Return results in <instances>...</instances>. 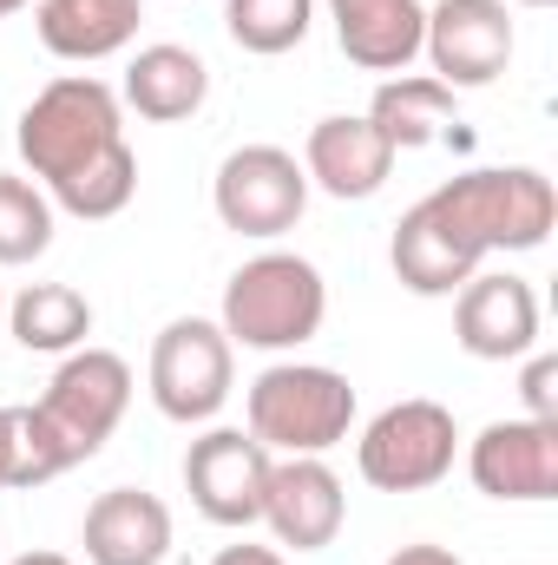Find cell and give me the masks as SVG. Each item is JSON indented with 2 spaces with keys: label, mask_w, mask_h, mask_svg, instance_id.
<instances>
[{
  "label": "cell",
  "mask_w": 558,
  "mask_h": 565,
  "mask_svg": "<svg viewBox=\"0 0 558 565\" xmlns=\"http://www.w3.org/2000/svg\"><path fill=\"white\" fill-rule=\"evenodd\" d=\"M7 329L26 355H73L93 335V302L73 282H26L7 302Z\"/></svg>",
  "instance_id": "d6986e66"
},
{
  "label": "cell",
  "mask_w": 558,
  "mask_h": 565,
  "mask_svg": "<svg viewBox=\"0 0 558 565\" xmlns=\"http://www.w3.org/2000/svg\"><path fill=\"white\" fill-rule=\"evenodd\" d=\"M13 454H20V415L0 408V487L13 480Z\"/></svg>",
  "instance_id": "4316f807"
},
{
  "label": "cell",
  "mask_w": 558,
  "mask_h": 565,
  "mask_svg": "<svg viewBox=\"0 0 558 565\" xmlns=\"http://www.w3.org/2000/svg\"><path fill=\"white\" fill-rule=\"evenodd\" d=\"M211 565H289V559H282L277 546H250V540H244V546H224Z\"/></svg>",
  "instance_id": "484cf974"
},
{
  "label": "cell",
  "mask_w": 558,
  "mask_h": 565,
  "mask_svg": "<svg viewBox=\"0 0 558 565\" xmlns=\"http://www.w3.org/2000/svg\"><path fill=\"white\" fill-rule=\"evenodd\" d=\"M46 198H53V211H66V217L106 224V217H119V211L139 198V151H132V145H112L106 158H93V164H79L73 178L46 184Z\"/></svg>",
  "instance_id": "44dd1931"
},
{
  "label": "cell",
  "mask_w": 558,
  "mask_h": 565,
  "mask_svg": "<svg viewBox=\"0 0 558 565\" xmlns=\"http://www.w3.org/2000/svg\"><path fill=\"white\" fill-rule=\"evenodd\" d=\"M466 473L486 500H513V507H539L558 500V422H486L466 447Z\"/></svg>",
  "instance_id": "8fae6325"
},
{
  "label": "cell",
  "mask_w": 558,
  "mask_h": 565,
  "mask_svg": "<svg viewBox=\"0 0 558 565\" xmlns=\"http://www.w3.org/2000/svg\"><path fill=\"white\" fill-rule=\"evenodd\" d=\"M224 26L244 53L257 60H277L289 46L309 40L315 26V0H224Z\"/></svg>",
  "instance_id": "603a6c76"
},
{
  "label": "cell",
  "mask_w": 558,
  "mask_h": 565,
  "mask_svg": "<svg viewBox=\"0 0 558 565\" xmlns=\"http://www.w3.org/2000/svg\"><path fill=\"white\" fill-rule=\"evenodd\" d=\"M211 204L224 217V231L237 237H282L302 224L309 211V178H302V158L282 151V145H237L217 178H211Z\"/></svg>",
  "instance_id": "ba28073f"
},
{
  "label": "cell",
  "mask_w": 558,
  "mask_h": 565,
  "mask_svg": "<svg viewBox=\"0 0 558 565\" xmlns=\"http://www.w3.org/2000/svg\"><path fill=\"white\" fill-rule=\"evenodd\" d=\"M388 565H466V559H460V553H447V546H427V540H415V546L388 553Z\"/></svg>",
  "instance_id": "d4e9b609"
},
{
  "label": "cell",
  "mask_w": 558,
  "mask_h": 565,
  "mask_svg": "<svg viewBox=\"0 0 558 565\" xmlns=\"http://www.w3.org/2000/svg\"><path fill=\"white\" fill-rule=\"evenodd\" d=\"M46 250H53V198L33 178L0 171V264L20 270Z\"/></svg>",
  "instance_id": "7402d4cb"
},
{
  "label": "cell",
  "mask_w": 558,
  "mask_h": 565,
  "mask_svg": "<svg viewBox=\"0 0 558 565\" xmlns=\"http://www.w3.org/2000/svg\"><path fill=\"white\" fill-rule=\"evenodd\" d=\"M204 99H211V66L191 46H171V40L139 46L132 66H126V86H119V106H132L151 126H178V119L204 113Z\"/></svg>",
  "instance_id": "ac0fdd59"
},
{
  "label": "cell",
  "mask_w": 558,
  "mask_h": 565,
  "mask_svg": "<svg viewBox=\"0 0 558 565\" xmlns=\"http://www.w3.org/2000/svg\"><path fill=\"white\" fill-rule=\"evenodd\" d=\"M13 565H73V559H66V553H20Z\"/></svg>",
  "instance_id": "83f0119b"
},
{
  "label": "cell",
  "mask_w": 558,
  "mask_h": 565,
  "mask_svg": "<svg viewBox=\"0 0 558 565\" xmlns=\"http://www.w3.org/2000/svg\"><path fill=\"white\" fill-rule=\"evenodd\" d=\"M453 342L473 362H519L539 342V296L513 270H473L453 289Z\"/></svg>",
  "instance_id": "7c38bea8"
},
{
  "label": "cell",
  "mask_w": 558,
  "mask_h": 565,
  "mask_svg": "<svg viewBox=\"0 0 558 565\" xmlns=\"http://www.w3.org/2000/svg\"><path fill=\"white\" fill-rule=\"evenodd\" d=\"M322 316H329V282L309 257L296 250H264L250 257L237 277L224 282V316L217 329L230 335V349H302L322 335Z\"/></svg>",
  "instance_id": "3957f363"
},
{
  "label": "cell",
  "mask_w": 558,
  "mask_h": 565,
  "mask_svg": "<svg viewBox=\"0 0 558 565\" xmlns=\"http://www.w3.org/2000/svg\"><path fill=\"white\" fill-rule=\"evenodd\" d=\"M144 382H151V402H158L164 422H178V427L211 422V415L230 402L237 349H230V335H224L217 322H204V316H178V322L158 329Z\"/></svg>",
  "instance_id": "52a82bcc"
},
{
  "label": "cell",
  "mask_w": 558,
  "mask_h": 565,
  "mask_svg": "<svg viewBox=\"0 0 558 565\" xmlns=\"http://www.w3.org/2000/svg\"><path fill=\"white\" fill-rule=\"evenodd\" d=\"M420 53L447 93L493 86L513 66V13L506 0H433L420 20Z\"/></svg>",
  "instance_id": "30bf717a"
},
{
  "label": "cell",
  "mask_w": 558,
  "mask_h": 565,
  "mask_svg": "<svg viewBox=\"0 0 558 565\" xmlns=\"http://www.w3.org/2000/svg\"><path fill=\"white\" fill-rule=\"evenodd\" d=\"M519 7H552V0H519Z\"/></svg>",
  "instance_id": "f546056e"
},
{
  "label": "cell",
  "mask_w": 558,
  "mask_h": 565,
  "mask_svg": "<svg viewBox=\"0 0 558 565\" xmlns=\"http://www.w3.org/2000/svg\"><path fill=\"white\" fill-rule=\"evenodd\" d=\"M395 158L401 151L368 126V113H335V119H315L309 126V139H302V178L315 191L355 204V198H375L388 184Z\"/></svg>",
  "instance_id": "5bb4252c"
},
{
  "label": "cell",
  "mask_w": 558,
  "mask_h": 565,
  "mask_svg": "<svg viewBox=\"0 0 558 565\" xmlns=\"http://www.w3.org/2000/svg\"><path fill=\"white\" fill-rule=\"evenodd\" d=\"M139 20H144V0H33L40 46L53 60H73V66L126 53L139 40Z\"/></svg>",
  "instance_id": "e0dca14e"
},
{
  "label": "cell",
  "mask_w": 558,
  "mask_h": 565,
  "mask_svg": "<svg viewBox=\"0 0 558 565\" xmlns=\"http://www.w3.org/2000/svg\"><path fill=\"white\" fill-rule=\"evenodd\" d=\"M348 520V493L335 480V467L322 454H282L270 460V487H264V526L277 533L289 553H322L335 546Z\"/></svg>",
  "instance_id": "4fadbf2b"
},
{
  "label": "cell",
  "mask_w": 558,
  "mask_h": 565,
  "mask_svg": "<svg viewBox=\"0 0 558 565\" xmlns=\"http://www.w3.org/2000/svg\"><path fill=\"white\" fill-rule=\"evenodd\" d=\"M132 408V362L112 355V349H73L46 395L33 408H13L20 415V454H13V480L7 487H46L60 473H73L79 460H93L112 427L126 422Z\"/></svg>",
  "instance_id": "6da1fadb"
},
{
  "label": "cell",
  "mask_w": 558,
  "mask_h": 565,
  "mask_svg": "<svg viewBox=\"0 0 558 565\" xmlns=\"http://www.w3.org/2000/svg\"><path fill=\"white\" fill-rule=\"evenodd\" d=\"M519 402L533 422H558V355H533L519 375Z\"/></svg>",
  "instance_id": "cb8c5ba5"
},
{
  "label": "cell",
  "mask_w": 558,
  "mask_h": 565,
  "mask_svg": "<svg viewBox=\"0 0 558 565\" xmlns=\"http://www.w3.org/2000/svg\"><path fill=\"white\" fill-rule=\"evenodd\" d=\"M420 211L440 224V237L480 270L493 250H539L558 224V191L533 164H500V171H460L440 191L420 198Z\"/></svg>",
  "instance_id": "7a4b0ae2"
},
{
  "label": "cell",
  "mask_w": 558,
  "mask_h": 565,
  "mask_svg": "<svg viewBox=\"0 0 558 565\" xmlns=\"http://www.w3.org/2000/svg\"><path fill=\"white\" fill-rule=\"evenodd\" d=\"M244 415L277 460L282 454H329L355 427V388H348V375H335L322 362H270L250 382Z\"/></svg>",
  "instance_id": "5b68a950"
},
{
  "label": "cell",
  "mask_w": 558,
  "mask_h": 565,
  "mask_svg": "<svg viewBox=\"0 0 558 565\" xmlns=\"http://www.w3.org/2000/svg\"><path fill=\"white\" fill-rule=\"evenodd\" d=\"M335 20V46L348 53V66L362 73H408L420 60V0H329Z\"/></svg>",
  "instance_id": "2e32d148"
},
{
  "label": "cell",
  "mask_w": 558,
  "mask_h": 565,
  "mask_svg": "<svg viewBox=\"0 0 558 565\" xmlns=\"http://www.w3.org/2000/svg\"><path fill=\"white\" fill-rule=\"evenodd\" d=\"M13 145H20V164L40 178V184H60L73 178L79 164L106 158L112 145H126V106L106 79L93 73H60L53 86L33 93V106L20 113L13 126Z\"/></svg>",
  "instance_id": "277c9868"
},
{
  "label": "cell",
  "mask_w": 558,
  "mask_h": 565,
  "mask_svg": "<svg viewBox=\"0 0 558 565\" xmlns=\"http://www.w3.org/2000/svg\"><path fill=\"white\" fill-rule=\"evenodd\" d=\"M20 7H33V0H0V20H7V13H20Z\"/></svg>",
  "instance_id": "f1b7e54d"
},
{
  "label": "cell",
  "mask_w": 558,
  "mask_h": 565,
  "mask_svg": "<svg viewBox=\"0 0 558 565\" xmlns=\"http://www.w3.org/2000/svg\"><path fill=\"white\" fill-rule=\"evenodd\" d=\"M453 454H460L453 408L427 402V395H408V402L382 408L375 422L362 427V440H355V467L382 493H427V487H440L453 473Z\"/></svg>",
  "instance_id": "8992f818"
},
{
  "label": "cell",
  "mask_w": 558,
  "mask_h": 565,
  "mask_svg": "<svg viewBox=\"0 0 558 565\" xmlns=\"http://www.w3.org/2000/svg\"><path fill=\"white\" fill-rule=\"evenodd\" d=\"M270 447L250 427H211L184 447V493L211 526H257L270 487Z\"/></svg>",
  "instance_id": "9c48e42d"
},
{
  "label": "cell",
  "mask_w": 558,
  "mask_h": 565,
  "mask_svg": "<svg viewBox=\"0 0 558 565\" xmlns=\"http://www.w3.org/2000/svg\"><path fill=\"white\" fill-rule=\"evenodd\" d=\"M368 126L395 145V151H420V145H433L453 126V93L433 73H395V79L375 86Z\"/></svg>",
  "instance_id": "ffe728a7"
},
{
  "label": "cell",
  "mask_w": 558,
  "mask_h": 565,
  "mask_svg": "<svg viewBox=\"0 0 558 565\" xmlns=\"http://www.w3.org/2000/svg\"><path fill=\"white\" fill-rule=\"evenodd\" d=\"M79 546L93 565H164L171 559V507L144 487H106L86 507Z\"/></svg>",
  "instance_id": "9a60e30c"
}]
</instances>
